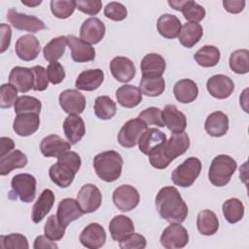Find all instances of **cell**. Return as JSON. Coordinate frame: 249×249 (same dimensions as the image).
I'll use <instances>...</instances> for the list:
<instances>
[{"instance_id":"cell-21","label":"cell","mask_w":249,"mask_h":249,"mask_svg":"<svg viewBox=\"0 0 249 249\" xmlns=\"http://www.w3.org/2000/svg\"><path fill=\"white\" fill-rule=\"evenodd\" d=\"M166 140V135L162 131L155 127L147 128L138 141L139 150L143 154L150 156L161 145H163Z\"/></svg>"},{"instance_id":"cell-29","label":"cell","mask_w":249,"mask_h":249,"mask_svg":"<svg viewBox=\"0 0 249 249\" xmlns=\"http://www.w3.org/2000/svg\"><path fill=\"white\" fill-rule=\"evenodd\" d=\"M64 134L70 144H77L86 133L84 120L78 115H69L63 122Z\"/></svg>"},{"instance_id":"cell-14","label":"cell","mask_w":249,"mask_h":249,"mask_svg":"<svg viewBox=\"0 0 249 249\" xmlns=\"http://www.w3.org/2000/svg\"><path fill=\"white\" fill-rule=\"evenodd\" d=\"M206 89L210 95L217 99H225L231 96L234 89V84L231 78L223 74L210 77L206 82Z\"/></svg>"},{"instance_id":"cell-13","label":"cell","mask_w":249,"mask_h":249,"mask_svg":"<svg viewBox=\"0 0 249 249\" xmlns=\"http://www.w3.org/2000/svg\"><path fill=\"white\" fill-rule=\"evenodd\" d=\"M79 239L85 247L98 249L105 244L106 232L100 224L90 223L81 231Z\"/></svg>"},{"instance_id":"cell-61","label":"cell","mask_w":249,"mask_h":249,"mask_svg":"<svg viewBox=\"0 0 249 249\" xmlns=\"http://www.w3.org/2000/svg\"><path fill=\"white\" fill-rule=\"evenodd\" d=\"M21 3L25 6H28V7H36L38 5H40L42 3L41 0L39 1H24V0H21Z\"/></svg>"},{"instance_id":"cell-50","label":"cell","mask_w":249,"mask_h":249,"mask_svg":"<svg viewBox=\"0 0 249 249\" xmlns=\"http://www.w3.org/2000/svg\"><path fill=\"white\" fill-rule=\"evenodd\" d=\"M18 89L12 84H3L0 88V107L10 108L18 100Z\"/></svg>"},{"instance_id":"cell-49","label":"cell","mask_w":249,"mask_h":249,"mask_svg":"<svg viewBox=\"0 0 249 249\" xmlns=\"http://www.w3.org/2000/svg\"><path fill=\"white\" fill-rule=\"evenodd\" d=\"M138 118L147 125H156L159 127L164 126L162 119V111L158 107H149L139 113Z\"/></svg>"},{"instance_id":"cell-53","label":"cell","mask_w":249,"mask_h":249,"mask_svg":"<svg viewBox=\"0 0 249 249\" xmlns=\"http://www.w3.org/2000/svg\"><path fill=\"white\" fill-rule=\"evenodd\" d=\"M34 75V86L33 89L37 91L45 90L49 86V79L47 74V69L41 65H36L31 67Z\"/></svg>"},{"instance_id":"cell-31","label":"cell","mask_w":249,"mask_h":249,"mask_svg":"<svg viewBox=\"0 0 249 249\" xmlns=\"http://www.w3.org/2000/svg\"><path fill=\"white\" fill-rule=\"evenodd\" d=\"M76 172L70 166L58 160L49 169V176L51 180L60 188L69 187L72 184Z\"/></svg>"},{"instance_id":"cell-37","label":"cell","mask_w":249,"mask_h":249,"mask_svg":"<svg viewBox=\"0 0 249 249\" xmlns=\"http://www.w3.org/2000/svg\"><path fill=\"white\" fill-rule=\"evenodd\" d=\"M27 164V158L20 150H14L0 158V174L8 175L12 170L22 168Z\"/></svg>"},{"instance_id":"cell-43","label":"cell","mask_w":249,"mask_h":249,"mask_svg":"<svg viewBox=\"0 0 249 249\" xmlns=\"http://www.w3.org/2000/svg\"><path fill=\"white\" fill-rule=\"evenodd\" d=\"M94 114L100 120H110L117 112L116 103L107 95L98 96L94 101Z\"/></svg>"},{"instance_id":"cell-59","label":"cell","mask_w":249,"mask_h":249,"mask_svg":"<svg viewBox=\"0 0 249 249\" xmlns=\"http://www.w3.org/2000/svg\"><path fill=\"white\" fill-rule=\"evenodd\" d=\"M34 249H46V248H58L57 244L54 243L53 240L48 238L46 235H39L35 238L34 244H33Z\"/></svg>"},{"instance_id":"cell-19","label":"cell","mask_w":249,"mask_h":249,"mask_svg":"<svg viewBox=\"0 0 249 249\" xmlns=\"http://www.w3.org/2000/svg\"><path fill=\"white\" fill-rule=\"evenodd\" d=\"M110 71L113 77L121 83L131 81L136 74L134 63L131 59L125 56L114 57L110 62Z\"/></svg>"},{"instance_id":"cell-16","label":"cell","mask_w":249,"mask_h":249,"mask_svg":"<svg viewBox=\"0 0 249 249\" xmlns=\"http://www.w3.org/2000/svg\"><path fill=\"white\" fill-rule=\"evenodd\" d=\"M41 51L39 40L32 34L20 36L15 46L17 55L24 61H31L35 59Z\"/></svg>"},{"instance_id":"cell-44","label":"cell","mask_w":249,"mask_h":249,"mask_svg":"<svg viewBox=\"0 0 249 249\" xmlns=\"http://www.w3.org/2000/svg\"><path fill=\"white\" fill-rule=\"evenodd\" d=\"M230 67L236 74H246L249 71V51L246 49L236 50L231 53Z\"/></svg>"},{"instance_id":"cell-9","label":"cell","mask_w":249,"mask_h":249,"mask_svg":"<svg viewBox=\"0 0 249 249\" xmlns=\"http://www.w3.org/2000/svg\"><path fill=\"white\" fill-rule=\"evenodd\" d=\"M7 19L18 30L36 33L42 29H46V24L43 20L35 16L18 13L14 8L8 10Z\"/></svg>"},{"instance_id":"cell-27","label":"cell","mask_w":249,"mask_h":249,"mask_svg":"<svg viewBox=\"0 0 249 249\" xmlns=\"http://www.w3.org/2000/svg\"><path fill=\"white\" fill-rule=\"evenodd\" d=\"M40 125L38 114L27 113L17 115L14 120L13 129L19 136H29L37 131Z\"/></svg>"},{"instance_id":"cell-22","label":"cell","mask_w":249,"mask_h":249,"mask_svg":"<svg viewBox=\"0 0 249 249\" xmlns=\"http://www.w3.org/2000/svg\"><path fill=\"white\" fill-rule=\"evenodd\" d=\"M168 5L176 11H181L184 18L190 22L197 23L204 18L206 14L202 6L192 0L168 1Z\"/></svg>"},{"instance_id":"cell-10","label":"cell","mask_w":249,"mask_h":249,"mask_svg":"<svg viewBox=\"0 0 249 249\" xmlns=\"http://www.w3.org/2000/svg\"><path fill=\"white\" fill-rule=\"evenodd\" d=\"M113 202L115 206L123 212H128L139 204L140 195L138 191L130 185H121L113 192Z\"/></svg>"},{"instance_id":"cell-46","label":"cell","mask_w":249,"mask_h":249,"mask_svg":"<svg viewBox=\"0 0 249 249\" xmlns=\"http://www.w3.org/2000/svg\"><path fill=\"white\" fill-rule=\"evenodd\" d=\"M53 15L57 18H69L76 9L75 0H52L50 3Z\"/></svg>"},{"instance_id":"cell-38","label":"cell","mask_w":249,"mask_h":249,"mask_svg":"<svg viewBox=\"0 0 249 249\" xmlns=\"http://www.w3.org/2000/svg\"><path fill=\"white\" fill-rule=\"evenodd\" d=\"M196 227L201 234L206 236L213 235L219 229V220L213 211L204 209L197 214Z\"/></svg>"},{"instance_id":"cell-47","label":"cell","mask_w":249,"mask_h":249,"mask_svg":"<svg viewBox=\"0 0 249 249\" xmlns=\"http://www.w3.org/2000/svg\"><path fill=\"white\" fill-rule=\"evenodd\" d=\"M65 229L66 228L59 223L56 216L51 215L45 224L44 233L48 238L53 241H58L64 236Z\"/></svg>"},{"instance_id":"cell-26","label":"cell","mask_w":249,"mask_h":249,"mask_svg":"<svg viewBox=\"0 0 249 249\" xmlns=\"http://www.w3.org/2000/svg\"><path fill=\"white\" fill-rule=\"evenodd\" d=\"M204 129L210 136H224L229 130L228 116L222 111H215L209 114L204 123Z\"/></svg>"},{"instance_id":"cell-8","label":"cell","mask_w":249,"mask_h":249,"mask_svg":"<svg viewBox=\"0 0 249 249\" xmlns=\"http://www.w3.org/2000/svg\"><path fill=\"white\" fill-rule=\"evenodd\" d=\"M160 241L166 249L183 248L189 242V233L180 223H171L163 230Z\"/></svg>"},{"instance_id":"cell-15","label":"cell","mask_w":249,"mask_h":249,"mask_svg":"<svg viewBox=\"0 0 249 249\" xmlns=\"http://www.w3.org/2000/svg\"><path fill=\"white\" fill-rule=\"evenodd\" d=\"M105 31V24L99 18H89L81 25L80 38L89 44H97L103 39Z\"/></svg>"},{"instance_id":"cell-7","label":"cell","mask_w":249,"mask_h":249,"mask_svg":"<svg viewBox=\"0 0 249 249\" xmlns=\"http://www.w3.org/2000/svg\"><path fill=\"white\" fill-rule=\"evenodd\" d=\"M148 125L139 118L128 120L118 133V142L124 148H132L138 144V141Z\"/></svg>"},{"instance_id":"cell-60","label":"cell","mask_w":249,"mask_h":249,"mask_svg":"<svg viewBox=\"0 0 249 249\" xmlns=\"http://www.w3.org/2000/svg\"><path fill=\"white\" fill-rule=\"evenodd\" d=\"M15 148V142L10 137H1L0 138V158L9 154Z\"/></svg>"},{"instance_id":"cell-23","label":"cell","mask_w":249,"mask_h":249,"mask_svg":"<svg viewBox=\"0 0 249 249\" xmlns=\"http://www.w3.org/2000/svg\"><path fill=\"white\" fill-rule=\"evenodd\" d=\"M162 119L164 125H166V127L172 133L183 132L187 126L186 116L173 104H167L164 106L162 111Z\"/></svg>"},{"instance_id":"cell-30","label":"cell","mask_w":249,"mask_h":249,"mask_svg":"<svg viewBox=\"0 0 249 249\" xmlns=\"http://www.w3.org/2000/svg\"><path fill=\"white\" fill-rule=\"evenodd\" d=\"M54 195L52 190L45 189L33 205L31 218L35 224L40 223L51 211L54 203Z\"/></svg>"},{"instance_id":"cell-35","label":"cell","mask_w":249,"mask_h":249,"mask_svg":"<svg viewBox=\"0 0 249 249\" xmlns=\"http://www.w3.org/2000/svg\"><path fill=\"white\" fill-rule=\"evenodd\" d=\"M117 101L124 108H133L142 101V92L132 85L121 86L116 91Z\"/></svg>"},{"instance_id":"cell-24","label":"cell","mask_w":249,"mask_h":249,"mask_svg":"<svg viewBox=\"0 0 249 249\" xmlns=\"http://www.w3.org/2000/svg\"><path fill=\"white\" fill-rule=\"evenodd\" d=\"M9 82L20 92H27L34 86V75L31 68L16 66L9 75Z\"/></svg>"},{"instance_id":"cell-1","label":"cell","mask_w":249,"mask_h":249,"mask_svg":"<svg viewBox=\"0 0 249 249\" xmlns=\"http://www.w3.org/2000/svg\"><path fill=\"white\" fill-rule=\"evenodd\" d=\"M155 203L160 216L169 223L181 224L188 216V206L174 187L161 188L156 196Z\"/></svg>"},{"instance_id":"cell-11","label":"cell","mask_w":249,"mask_h":249,"mask_svg":"<svg viewBox=\"0 0 249 249\" xmlns=\"http://www.w3.org/2000/svg\"><path fill=\"white\" fill-rule=\"evenodd\" d=\"M77 201L79 202L84 213H92L101 205V192L95 185L86 184L78 192Z\"/></svg>"},{"instance_id":"cell-12","label":"cell","mask_w":249,"mask_h":249,"mask_svg":"<svg viewBox=\"0 0 249 249\" xmlns=\"http://www.w3.org/2000/svg\"><path fill=\"white\" fill-rule=\"evenodd\" d=\"M59 105L69 115H79L86 108V98L77 89H68L60 92L58 97Z\"/></svg>"},{"instance_id":"cell-17","label":"cell","mask_w":249,"mask_h":249,"mask_svg":"<svg viewBox=\"0 0 249 249\" xmlns=\"http://www.w3.org/2000/svg\"><path fill=\"white\" fill-rule=\"evenodd\" d=\"M84 211L82 210L79 202L71 197L63 198L58 202L57 205V211H56V217L59 221V223L67 228V226L79 219L84 215Z\"/></svg>"},{"instance_id":"cell-41","label":"cell","mask_w":249,"mask_h":249,"mask_svg":"<svg viewBox=\"0 0 249 249\" xmlns=\"http://www.w3.org/2000/svg\"><path fill=\"white\" fill-rule=\"evenodd\" d=\"M222 210L225 219L231 224L239 222L244 215V205L241 200L235 197L227 199L222 205Z\"/></svg>"},{"instance_id":"cell-54","label":"cell","mask_w":249,"mask_h":249,"mask_svg":"<svg viewBox=\"0 0 249 249\" xmlns=\"http://www.w3.org/2000/svg\"><path fill=\"white\" fill-rule=\"evenodd\" d=\"M47 74H48L49 82H51L53 85L60 84L65 78L64 68L57 61L50 62L47 68Z\"/></svg>"},{"instance_id":"cell-39","label":"cell","mask_w":249,"mask_h":249,"mask_svg":"<svg viewBox=\"0 0 249 249\" xmlns=\"http://www.w3.org/2000/svg\"><path fill=\"white\" fill-rule=\"evenodd\" d=\"M221 57L220 51L212 45H205L194 55L196 63L202 67H213L218 64Z\"/></svg>"},{"instance_id":"cell-57","label":"cell","mask_w":249,"mask_h":249,"mask_svg":"<svg viewBox=\"0 0 249 249\" xmlns=\"http://www.w3.org/2000/svg\"><path fill=\"white\" fill-rule=\"evenodd\" d=\"M0 33H1V47L0 52L3 53L10 46L11 44V38H12V29L9 24L2 23L0 25Z\"/></svg>"},{"instance_id":"cell-18","label":"cell","mask_w":249,"mask_h":249,"mask_svg":"<svg viewBox=\"0 0 249 249\" xmlns=\"http://www.w3.org/2000/svg\"><path fill=\"white\" fill-rule=\"evenodd\" d=\"M67 44L71 50L72 59L76 62H89L95 58V50L89 43L74 35H67Z\"/></svg>"},{"instance_id":"cell-40","label":"cell","mask_w":249,"mask_h":249,"mask_svg":"<svg viewBox=\"0 0 249 249\" xmlns=\"http://www.w3.org/2000/svg\"><path fill=\"white\" fill-rule=\"evenodd\" d=\"M66 45H68L66 36H58L52 39L43 49L44 58L50 62L56 61L63 55Z\"/></svg>"},{"instance_id":"cell-2","label":"cell","mask_w":249,"mask_h":249,"mask_svg":"<svg viewBox=\"0 0 249 249\" xmlns=\"http://www.w3.org/2000/svg\"><path fill=\"white\" fill-rule=\"evenodd\" d=\"M190 147V138L186 132L173 133L166 142L149 156L151 165L157 169H164Z\"/></svg>"},{"instance_id":"cell-45","label":"cell","mask_w":249,"mask_h":249,"mask_svg":"<svg viewBox=\"0 0 249 249\" xmlns=\"http://www.w3.org/2000/svg\"><path fill=\"white\" fill-rule=\"evenodd\" d=\"M14 106H15V113L17 115L27 114V113H34L39 115L41 112L42 103L36 97L29 96V95H21L18 98Z\"/></svg>"},{"instance_id":"cell-33","label":"cell","mask_w":249,"mask_h":249,"mask_svg":"<svg viewBox=\"0 0 249 249\" xmlns=\"http://www.w3.org/2000/svg\"><path fill=\"white\" fill-rule=\"evenodd\" d=\"M181 28V21L174 15L163 14L158 18L157 29L159 33L166 39H174L178 37Z\"/></svg>"},{"instance_id":"cell-34","label":"cell","mask_w":249,"mask_h":249,"mask_svg":"<svg viewBox=\"0 0 249 249\" xmlns=\"http://www.w3.org/2000/svg\"><path fill=\"white\" fill-rule=\"evenodd\" d=\"M173 93L179 102L187 104L196 99L198 95V88L193 80L182 79L174 85Z\"/></svg>"},{"instance_id":"cell-52","label":"cell","mask_w":249,"mask_h":249,"mask_svg":"<svg viewBox=\"0 0 249 249\" xmlns=\"http://www.w3.org/2000/svg\"><path fill=\"white\" fill-rule=\"evenodd\" d=\"M119 242L122 249H144L147 244L146 238L142 234L136 232L127 235Z\"/></svg>"},{"instance_id":"cell-28","label":"cell","mask_w":249,"mask_h":249,"mask_svg":"<svg viewBox=\"0 0 249 249\" xmlns=\"http://www.w3.org/2000/svg\"><path fill=\"white\" fill-rule=\"evenodd\" d=\"M165 67V60L160 54L148 53L141 60L142 77H161Z\"/></svg>"},{"instance_id":"cell-48","label":"cell","mask_w":249,"mask_h":249,"mask_svg":"<svg viewBox=\"0 0 249 249\" xmlns=\"http://www.w3.org/2000/svg\"><path fill=\"white\" fill-rule=\"evenodd\" d=\"M0 247L3 249H28L27 238L20 233H10L0 236Z\"/></svg>"},{"instance_id":"cell-4","label":"cell","mask_w":249,"mask_h":249,"mask_svg":"<svg viewBox=\"0 0 249 249\" xmlns=\"http://www.w3.org/2000/svg\"><path fill=\"white\" fill-rule=\"evenodd\" d=\"M237 167L236 161L228 155H219L215 157L210 164L208 179L216 187L226 186Z\"/></svg>"},{"instance_id":"cell-32","label":"cell","mask_w":249,"mask_h":249,"mask_svg":"<svg viewBox=\"0 0 249 249\" xmlns=\"http://www.w3.org/2000/svg\"><path fill=\"white\" fill-rule=\"evenodd\" d=\"M109 231L114 240L121 241L134 232V225L132 220L127 216L117 215L110 221Z\"/></svg>"},{"instance_id":"cell-36","label":"cell","mask_w":249,"mask_h":249,"mask_svg":"<svg viewBox=\"0 0 249 249\" xmlns=\"http://www.w3.org/2000/svg\"><path fill=\"white\" fill-rule=\"evenodd\" d=\"M203 35V28L196 22H186L178 35L180 44L186 48H193L199 42Z\"/></svg>"},{"instance_id":"cell-20","label":"cell","mask_w":249,"mask_h":249,"mask_svg":"<svg viewBox=\"0 0 249 249\" xmlns=\"http://www.w3.org/2000/svg\"><path fill=\"white\" fill-rule=\"evenodd\" d=\"M70 142L63 140L57 134L47 135L40 143V151L46 158H58L63 153L70 151Z\"/></svg>"},{"instance_id":"cell-6","label":"cell","mask_w":249,"mask_h":249,"mask_svg":"<svg viewBox=\"0 0 249 249\" xmlns=\"http://www.w3.org/2000/svg\"><path fill=\"white\" fill-rule=\"evenodd\" d=\"M36 179L29 173H19L15 175L11 181V195H15L25 203L32 202L36 195Z\"/></svg>"},{"instance_id":"cell-42","label":"cell","mask_w":249,"mask_h":249,"mask_svg":"<svg viewBox=\"0 0 249 249\" xmlns=\"http://www.w3.org/2000/svg\"><path fill=\"white\" fill-rule=\"evenodd\" d=\"M139 89L142 94L152 97L160 96L165 89V82L162 77H142Z\"/></svg>"},{"instance_id":"cell-56","label":"cell","mask_w":249,"mask_h":249,"mask_svg":"<svg viewBox=\"0 0 249 249\" xmlns=\"http://www.w3.org/2000/svg\"><path fill=\"white\" fill-rule=\"evenodd\" d=\"M57 160L70 166L76 173L80 170V167L82 164L80 156L76 152H73V151H67V152L63 153L61 156H59L57 158Z\"/></svg>"},{"instance_id":"cell-55","label":"cell","mask_w":249,"mask_h":249,"mask_svg":"<svg viewBox=\"0 0 249 249\" xmlns=\"http://www.w3.org/2000/svg\"><path fill=\"white\" fill-rule=\"evenodd\" d=\"M76 8L87 15L95 16L100 12L102 2L100 0H78L76 1Z\"/></svg>"},{"instance_id":"cell-25","label":"cell","mask_w":249,"mask_h":249,"mask_svg":"<svg viewBox=\"0 0 249 249\" xmlns=\"http://www.w3.org/2000/svg\"><path fill=\"white\" fill-rule=\"evenodd\" d=\"M104 81V73L101 69H88L81 72L75 82L78 89L92 91L98 89Z\"/></svg>"},{"instance_id":"cell-51","label":"cell","mask_w":249,"mask_h":249,"mask_svg":"<svg viewBox=\"0 0 249 249\" xmlns=\"http://www.w3.org/2000/svg\"><path fill=\"white\" fill-rule=\"evenodd\" d=\"M104 15L107 18L114 21H121L127 17V10L120 2H109L104 8Z\"/></svg>"},{"instance_id":"cell-5","label":"cell","mask_w":249,"mask_h":249,"mask_svg":"<svg viewBox=\"0 0 249 249\" xmlns=\"http://www.w3.org/2000/svg\"><path fill=\"white\" fill-rule=\"evenodd\" d=\"M201 171V162L197 158L191 157L178 165L171 174L172 182L179 187H191Z\"/></svg>"},{"instance_id":"cell-3","label":"cell","mask_w":249,"mask_h":249,"mask_svg":"<svg viewBox=\"0 0 249 249\" xmlns=\"http://www.w3.org/2000/svg\"><path fill=\"white\" fill-rule=\"evenodd\" d=\"M93 167L101 180L108 183L114 182L122 174L123 158L114 150L105 151L94 157Z\"/></svg>"},{"instance_id":"cell-58","label":"cell","mask_w":249,"mask_h":249,"mask_svg":"<svg viewBox=\"0 0 249 249\" xmlns=\"http://www.w3.org/2000/svg\"><path fill=\"white\" fill-rule=\"evenodd\" d=\"M244 0H224L223 6L226 11L231 14H238L243 11L245 7Z\"/></svg>"}]
</instances>
